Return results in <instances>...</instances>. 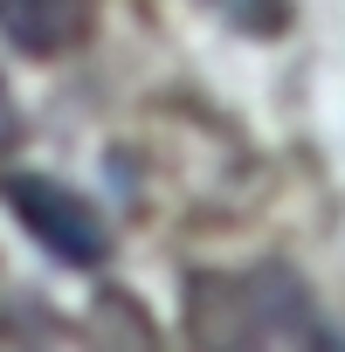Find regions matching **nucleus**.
Wrapping results in <instances>:
<instances>
[{
    "label": "nucleus",
    "instance_id": "f257e3e1",
    "mask_svg": "<svg viewBox=\"0 0 345 352\" xmlns=\"http://www.w3.org/2000/svg\"><path fill=\"white\" fill-rule=\"evenodd\" d=\"M187 338L201 345H324L318 297L297 270H201L187 276Z\"/></svg>",
    "mask_w": 345,
    "mask_h": 352
},
{
    "label": "nucleus",
    "instance_id": "f03ea898",
    "mask_svg": "<svg viewBox=\"0 0 345 352\" xmlns=\"http://www.w3.org/2000/svg\"><path fill=\"white\" fill-rule=\"evenodd\" d=\"M0 201H8L14 221H21L56 263H69V270H97V263L111 256L104 214H97L76 187L49 180V173H8V180H0Z\"/></svg>",
    "mask_w": 345,
    "mask_h": 352
},
{
    "label": "nucleus",
    "instance_id": "7ed1b4c3",
    "mask_svg": "<svg viewBox=\"0 0 345 352\" xmlns=\"http://www.w3.org/2000/svg\"><path fill=\"white\" fill-rule=\"evenodd\" d=\"M90 28H97V0H0V35L35 63L83 49Z\"/></svg>",
    "mask_w": 345,
    "mask_h": 352
},
{
    "label": "nucleus",
    "instance_id": "20e7f679",
    "mask_svg": "<svg viewBox=\"0 0 345 352\" xmlns=\"http://www.w3.org/2000/svg\"><path fill=\"white\" fill-rule=\"evenodd\" d=\"M208 8H214L235 35H256V42H269V35L290 28V0H208Z\"/></svg>",
    "mask_w": 345,
    "mask_h": 352
},
{
    "label": "nucleus",
    "instance_id": "39448f33",
    "mask_svg": "<svg viewBox=\"0 0 345 352\" xmlns=\"http://www.w3.org/2000/svg\"><path fill=\"white\" fill-rule=\"evenodd\" d=\"M14 131H21V111H14V97H8V76H0V152L14 145Z\"/></svg>",
    "mask_w": 345,
    "mask_h": 352
}]
</instances>
